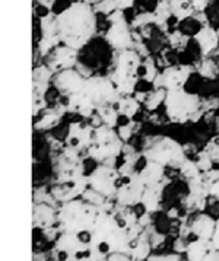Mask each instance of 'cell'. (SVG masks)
Instances as JSON below:
<instances>
[{
    "label": "cell",
    "instance_id": "cell-1",
    "mask_svg": "<svg viewBox=\"0 0 219 261\" xmlns=\"http://www.w3.org/2000/svg\"><path fill=\"white\" fill-rule=\"evenodd\" d=\"M56 23L60 41L79 51L94 38L96 13L94 8L85 2H73L66 11L56 16Z\"/></svg>",
    "mask_w": 219,
    "mask_h": 261
},
{
    "label": "cell",
    "instance_id": "cell-2",
    "mask_svg": "<svg viewBox=\"0 0 219 261\" xmlns=\"http://www.w3.org/2000/svg\"><path fill=\"white\" fill-rule=\"evenodd\" d=\"M101 213V209L86 200L75 199L64 201L62 209L57 213V222L63 232L78 233L82 230H92L95 222Z\"/></svg>",
    "mask_w": 219,
    "mask_h": 261
},
{
    "label": "cell",
    "instance_id": "cell-3",
    "mask_svg": "<svg viewBox=\"0 0 219 261\" xmlns=\"http://www.w3.org/2000/svg\"><path fill=\"white\" fill-rule=\"evenodd\" d=\"M142 56L135 48H129L115 53L113 72L110 74L111 81L117 86L121 96L135 95L139 82V69L142 64Z\"/></svg>",
    "mask_w": 219,
    "mask_h": 261
},
{
    "label": "cell",
    "instance_id": "cell-4",
    "mask_svg": "<svg viewBox=\"0 0 219 261\" xmlns=\"http://www.w3.org/2000/svg\"><path fill=\"white\" fill-rule=\"evenodd\" d=\"M165 114L173 124H186L190 121H198L202 114V102L198 94H191L186 89L168 91L165 102Z\"/></svg>",
    "mask_w": 219,
    "mask_h": 261
},
{
    "label": "cell",
    "instance_id": "cell-5",
    "mask_svg": "<svg viewBox=\"0 0 219 261\" xmlns=\"http://www.w3.org/2000/svg\"><path fill=\"white\" fill-rule=\"evenodd\" d=\"M123 146L125 142L118 136L115 128L100 125L95 128L92 143L88 147V155L103 165L115 167L117 159L123 155Z\"/></svg>",
    "mask_w": 219,
    "mask_h": 261
},
{
    "label": "cell",
    "instance_id": "cell-6",
    "mask_svg": "<svg viewBox=\"0 0 219 261\" xmlns=\"http://www.w3.org/2000/svg\"><path fill=\"white\" fill-rule=\"evenodd\" d=\"M143 156L146 161L157 162L162 167L180 168L181 164L187 159L186 150L176 139L169 136H158L145 147Z\"/></svg>",
    "mask_w": 219,
    "mask_h": 261
},
{
    "label": "cell",
    "instance_id": "cell-7",
    "mask_svg": "<svg viewBox=\"0 0 219 261\" xmlns=\"http://www.w3.org/2000/svg\"><path fill=\"white\" fill-rule=\"evenodd\" d=\"M84 94L91 99L95 108L117 105L121 95L110 76H91L86 77Z\"/></svg>",
    "mask_w": 219,
    "mask_h": 261
},
{
    "label": "cell",
    "instance_id": "cell-8",
    "mask_svg": "<svg viewBox=\"0 0 219 261\" xmlns=\"http://www.w3.org/2000/svg\"><path fill=\"white\" fill-rule=\"evenodd\" d=\"M107 21L110 23L104 35L107 44L115 51L133 48V32L130 31V25L126 21L125 12L117 9L114 13L107 16Z\"/></svg>",
    "mask_w": 219,
    "mask_h": 261
},
{
    "label": "cell",
    "instance_id": "cell-9",
    "mask_svg": "<svg viewBox=\"0 0 219 261\" xmlns=\"http://www.w3.org/2000/svg\"><path fill=\"white\" fill-rule=\"evenodd\" d=\"M120 178H121V174L118 168L101 164L88 175V181H89V187L92 190L98 191L107 199H111L117 194Z\"/></svg>",
    "mask_w": 219,
    "mask_h": 261
},
{
    "label": "cell",
    "instance_id": "cell-10",
    "mask_svg": "<svg viewBox=\"0 0 219 261\" xmlns=\"http://www.w3.org/2000/svg\"><path fill=\"white\" fill-rule=\"evenodd\" d=\"M194 72L190 64H171L167 66L162 72H159L152 84L154 89H165V91H178L184 89L191 73Z\"/></svg>",
    "mask_w": 219,
    "mask_h": 261
},
{
    "label": "cell",
    "instance_id": "cell-11",
    "mask_svg": "<svg viewBox=\"0 0 219 261\" xmlns=\"http://www.w3.org/2000/svg\"><path fill=\"white\" fill-rule=\"evenodd\" d=\"M146 186L139 178L137 174L133 175H121L118 190L115 194V201L123 207H135L142 203Z\"/></svg>",
    "mask_w": 219,
    "mask_h": 261
},
{
    "label": "cell",
    "instance_id": "cell-12",
    "mask_svg": "<svg viewBox=\"0 0 219 261\" xmlns=\"http://www.w3.org/2000/svg\"><path fill=\"white\" fill-rule=\"evenodd\" d=\"M56 250L62 255L63 261L66 258L92 261V247L84 244L76 233L63 232L56 241Z\"/></svg>",
    "mask_w": 219,
    "mask_h": 261
},
{
    "label": "cell",
    "instance_id": "cell-13",
    "mask_svg": "<svg viewBox=\"0 0 219 261\" xmlns=\"http://www.w3.org/2000/svg\"><path fill=\"white\" fill-rule=\"evenodd\" d=\"M85 82H86V79L75 69H69V70H64L60 73H56L53 77V86L57 89L59 94L62 96H66V98L82 94Z\"/></svg>",
    "mask_w": 219,
    "mask_h": 261
},
{
    "label": "cell",
    "instance_id": "cell-14",
    "mask_svg": "<svg viewBox=\"0 0 219 261\" xmlns=\"http://www.w3.org/2000/svg\"><path fill=\"white\" fill-rule=\"evenodd\" d=\"M95 127L88 121H72L67 128V136H66V143L67 146L81 150V149H88L92 143L94 139Z\"/></svg>",
    "mask_w": 219,
    "mask_h": 261
},
{
    "label": "cell",
    "instance_id": "cell-15",
    "mask_svg": "<svg viewBox=\"0 0 219 261\" xmlns=\"http://www.w3.org/2000/svg\"><path fill=\"white\" fill-rule=\"evenodd\" d=\"M78 56H79L78 50H75L72 47H67L64 44H60L48 56L47 66L50 67V70L54 74L60 73V72H64V70L73 69L76 66Z\"/></svg>",
    "mask_w": 219,
    "mask_h": 261
},
{
    "label": "cell",
    "instance_id": "cell-16",
    "mask_svg": "<svg viewBox=\"0 0 219 261\" xmlns=\"http://www.w3.org/2000/svg\"><path fill=\"white\" fill-rule=\"evenodd\" d=\"M187 261H218L219 251L215 248L212 240L194 238L187 244Z\"/></svg>",
    "mask_w": 219,
    "mask_h": 261
},
{
    "label": "cell",
    "instance_id": "cell-17",
    "mask_svg": "<svg viewBox=\"0 0 219 261\" xmlns=\"http://www.w3.org/2000/svg\"><path fill=\"white\" fill-rule=\"evenodd\" d=\"M193 40L200 48V53L203 57H210L215 51L219 50V35L216 30L212 27H202L194 35Z\"/></svg>",
    "mask_w": 219,
    "mask_h": 261
},
{
    "label": "cell",
    "instance_id": "cell-18",
    "mask_svg": "<svg viewBox=\"0 0 219 261\" xmlns=\"http://www.w3.org/2000/svg\"><path fill=\"white\" fill-rule=\"evenodd\" d=\"M190 235L200 240H212L216 228V220L206 213H199L190 222Z\"/></svg>",
    "mask_w": 219,
    "mask_h": 261
},
{
    "label": "cell",
    "instance_id": "cell-19",
    "mask_svg": "<svg viewBox=\"0 0 219 261\" xmlns=\"http://www.w3.org/2000/svg\"><path fill=\"white\" fill-rule=\"evenodd\" d=\"M66 110H67V113L81 115L85 120H91L94 117L95 113H96L95 105L91 102V99L84 92L67 98V101H66Z\"/></svg>",
    "mask_w": 219,
    "mask_h": 261
},
{
    "label": "cell",
    "instance_id": "cell-20",
    "mask_svg": "<svg viewBox=\"0 0 219 261\" xmlns=\"http://www.w3.org/2000/svg\"><path fill=\"white\" fill-rule=\"evenodd\" d=\"M137 175L143 181L146 187L162 184V182L168 181L165 177V167L159 165L157 162H152V161H146L142 168L139 169Z\"/></svg>",
    "mask_w": 219,
    "mask_h": 261
},
{
    "label": "cell",
    "instance_id": "cell-21",
    "mask_svg": "<svg viewBox=\"0 0 219 261\" xmlns=\"http://www.w3.org/2000/svg\"><path fill=\"white\" fill-rule=\"evenodd\" d=\"M168 181L157 186H149L145 188L143 197H142V206L145 207L148 213H155L161 209V203H162V196H164V188L167 186Z\"/></svg>",
    "mask_w": 219,
    "mask_h": 261
},
{
    "label": "cell",
    "instance_id": "cell-22",
    "mask_svg": "<svg viewBox=\"0 0 219 261\" xmlns=\"http://www.w3.org/2000/svg\"><path fill=\"white\" fill-rule=\"evenodd\" d=\"M168 2H169V8H171V12H173V16L180 23L193 18L194 13H196V9H194L191 0H168Z\"/></svg>",
    "mask_w": 219,
    "mask_h": 261
},
{
    "label": "cell",
    "instance_id": "cell-23",
    "mask_svg": "<svg viewBox=\"0 0 219 261\" xmlns=\"http://www.w3.org/2000/svg\"><path fill=\"white\" fill-rule=\"evenodd\" d=\"M56 220L54 210L47 204H37L34 207V226L35 228H50Z\"/></svg>",
    "mask_w": 219,
    "mask_h": 261
},
{
    "label": "cell",
    "instance_id": "cell-24",
    "mask_svg": "<svg viewBox=\"0 0 219 261\" xmlns=\"http://www.w3.org/2000/svg\"><path fill=\"white\" fill-rule=\"evenodd\" d=\"M140 107H142V102H139V101L136 99L135 95L121 96L120 101L115 105L118 114L123 115V117H127V118H132V120H133L136 117V114L140 111Z\"/></svg>",
    "mask_w": 219,
    "mask_h": 261
},
{
    "label": "cell",
    "instance_id": "cell-25",
    "mask_svg": "<svg viewBox=\"0 0 219 261\" xmlns=\"http://www.w3.org/2000/svg\"><path fill=\"white\" fill-rule=\"evenodd\" d=\"M158 73H159V72H158L157 62L154 60L152 56H146L145 60H142L140 69H139V77L143 79V81L148 82L149 85H152L155 82Z\"/></svg>",
    "mask_w": 219,
    "mask_h": 261
},
{
    "label": "cell",
    "instance_id": "cell-26",
    "mask_svg": "<svg viewBox=\"0 0 219 261\" xmlns=\"http://www.w3.org/2000/svg\"><path fill=\"white\" fill-rule=\"evenodd\" d=\"M151 250H152V245L149 240L143 238V235L140 237V240L137 241L135 247L130 250L129 255L132 261H148V258L151 257Z\"/></svg>",
    "mask_w": 219,
    "mask_h": 261
},
{
    "label": "cell",
    "instance_id": "cell-27",
    "mask_svg": "<svg viewBox=\"0 0 219 261\" xmlns=\"http://www.w3.org/2000/svg\"><path fill=\"white\" fill-rule=\"evenodd\" d=\"M154 16H155V25L165 28L168 27V22L173 18V12L169 8V2L164 0V2H158L154 11Z\"/></svg>",
    "mask_w": 219,
    "mask_h": 261
},
{
    "label": "cell",
    "instance_id": "cell-28",
    "mask_svg": "<svg viewBox=\"0 0 219 261\" xmlns=\"http://www.w3.org/2000/svg\"><path fill=\"white\" fill-rule=\"evenodd\" d=\"M60 123V115L57 114L56 111H48V113H44L40 117V120H35L34 123V128L37 132H47V130H52L56 125Z\"/></svg>",
    "mask_w": 219,
    "mask_h": 261
},
{
    "label": "cell",
    "instance_id": "cell-29",
    "mask_svg": "<svg viewBox=\"0 0 219 261\" xmlns=\"http://www.w3.org/2000/svg\"><path fill=\"white\" fill-rule=\"evenodd\" d=\"M167 92L168 91H165V89H152L151 92H148L145 102H143L146 110L148 111H155V110H158L159 105H164L165 98H167Z\"/></svg>",
    "mask_w": 219,
    "mask_h": 261
},
{
    "label": "cell",
    "instance_id": "cell-30",
    "mask_svg": "<svg viewBox=\"0 0 219 261\" xmlns=\"http://www.w3.org/2000/svg\"><path fill=\"white\" fill-rule=\"evenodd\" d=\"M96 114L100 115L103 125L115 128L117 124H118V117H120V114H118V111H117L115 105H111V107H104V108H98V110H96Z\"/></svg>",
    "mask_w": 219,
    "mask_h": 261
},
{
    "label": "cell",
    "instance_id": "cell-31",
    "mask_svg": "<svg viewBox=\"0 0 219 261\" xmlns=\"http://www.w3.org/2000/svg\"><path fill=\"white\" fill-rule=\"evenodd\" d=\"M203 178L208 186L209 196L215 197L219 201V168H213L209 172H205Z\"/></svg>",
    "mask_w": 219,
    "mask_h": 261
},
{
    "label": "cell",
    "instance_id": "cell-32",
    "mask_svg": "<svg viewBox=\"0 0 219 261\" xmlns=\"http://www.w3.org/2000/svg\"><path fill=\"white\" fill-rule=\"evenodd\" d=\"M168 41L173 50H180V48H186L187 47L188 41H190V37L187 34L181 31V30H174L173 32L168 34Z\"/></svg>",
    "mask_w": 219,
    "mask_h": 261
},
{
    "label": "cell",
    "instance_id": "cell-33",
    "mask_svg": "<svg viewBox=\"0 0 219 261\" xmlns=\"http://www.w3.org/2000/svg\"><path fill=\"white\" fill-rule=\"evenodd\" d=\"M178 169H180V174L186 178L187 181H191V179H194V178H198L202 175V171L199 169V167L196 165V162L191 161V159H188V158L181 164V167L178 168Z\"/></svg>",
    "mask_w": 219,
    "mask_h": 261
},
{
    "label": "cell",
    "instance_id": "cell-34",
    "mask_svg": "<svg viewBox=\"0 0 219 261\" xmlns=\"http://www.w3.org/2000/svg\"><path fill=\"white\" fill-rule=\"evenodd\" d=\"M54 73L50 70L48 66H40L34 69V84L50 85L53 82Z\"/></svg>",
    "mask_w": 219,
    "mask_h": 261
},
{
    "label": "cell",
    "instance_id": "cell-35",
    "mask_svg": "<svg viewBox=\"0 0 219 261\" xmlns=\"http://www.w3.org/2000/svg\"><path fill=\"white\" fill-rule=\"evenodd\" d=\"M203 150H205V152H206V155L212 159V162H213V164L219 165V135L218 136L212 137L208 143L205 145Z\"/></svg>",
    "mask_w": 219,
    "mask_h": 261
},
{
    "label": "cell",
    "instance_id": "cell-36",
    "mask_svg": "<svg viewBox=\"0 0 219 261\" xmlns=\"http://www.w3.org/2000/svg\"><path fill=\"white\" fill-rule=\"evenodd\" d=\"M92 8H94L95 13H100L104 16H110L111 13H114L118 9L115 0H101L100 3H96Z\"/></svg>",
    "mask_w": 219,
    "mask_h": 261
},
{
    "label": "cell",
    "instance_id": "cell-37",
    "mask_svg": "<svg viewBox=\"0 0 219 261\" xmlns=\"http://www.w3.org/2000/svg\"><path fill=\"white\" fill-rule=\"evenodd\" d=\"M218 72V67L215 66L213 60H210L209 57H203V60L200 63V67H199V73L205 77H215Z\"/></svg>",
    "mask_w": 219,
    "mask_h": 261
},
{
    "label": "cell",
    "instance_id": "cell-38",
    "mask_svg": "<svg viewBox=\"0 0 219 261\" xmlns=\"http://www.w3.org/2000/svg\"><path fill=\"white\" fill-rule=\"evenodd\" d=\"M194 162H196V165L199 167V169L202 171V174H205V172H209L210 169H213V162H212V159L206 155V152L205 150H202V152H199L198 156L194 159Z\"/></svg>",
    "mask_w": 219,
    "mask_h": 261
},
{
    "label": "cell",
    "instance_id": "cell-39",
    "mask_svg": "<svg viewBox=\"0 0 219 261\" xmlns=\"http://www.w3.org/2000/svg\"><path fill=\"white\" fill-rule=\"evenodd\" d=\"M117 133H118V136L121 137V140L123 142H129L132 136H133V133H135V121H132L130 124H126V125H120V127H117Z\"/></svg>",
    "mask_w": 219,
    "mask_h": 261
},
{
    "label": "cell",
    "instance_id": "cell-40",
    "mask_svg": "<svg viewBox=\"0 0 219 261\" xmlns=\"http://www.w3.org/2000/svg\"><path fill=\"white\" fill-rule=\"evenodd\" d=\"M34 15H35V16H37V18L41 21V19H44V18H48L50 15H53L52 8L35 3V5H34Z\"/></svg>",
    "mask_w": 219,
    "mask_h": 261
},
{
    "label": "cell",
    "instance_id": "cell-41",
    "mask_svg": "<svg viewBox=\"0 0 219 261\" xmlns=\"http://www.w3.org/2000/svg\"><path fill=\"white\" fill-rule=\"evenodd\" d=\"M148 261H180V255L178 254H161V255L151 254Z\"/></svg>",
    "mask_w": 219,
    "mask_h": 261
},
{
    "label": "cell",
    "instance_id": "cell-42",
    "mask_svg": "<svg viewBox=\"0 0 219 261\" xmlns=\"http://www.w3.org/2000/svg\"><path fill=\"white\" fill-rule=\"evenodd\" d=\"M191 2H193V6L196 9V13H202L208 9L212 0H191Z\"/></svg>",
    "mask_w": 219,
    "mask_h": 261
},
{
    "label": "cell",
    "instance_id": "cell-43",
    "mask_svg": "<svg viewBox=\"0 0 219 261\" xmlns=\"http://www.w3.org/2000/svg\"><path fill=\"white\" fill-rule=\"evenodd\" d=\"M107 261H132V258L126 252H113L107 257Z\"/></svg>",
    "mask_w": 219,
    "mask_h": 261
},
{
    "label": "cell",
    "instance_id": "cell-44",
    "mask_svg": "<svg viewBox=\"0 0 219 261\" xmlns=\"http://www.w3.org/2000/svg\"><path fill=\"white\" fill-rule=\"evenodd\" d=\"M115 3H117V8L123 12L132 9L135 6V0H115Z\"/></svg>",
    "mask_w": 219,
    "mask_h": 261
},
{
    "label": "cell",
    "instance_id": "cell-45",
    "mask_svg": "<svg viewBox=\"0 0 219 261\" xmlns=\"http://www.w3.org/2000/svg\"><path fill=\"white\" fill-rule=\"evenodd\" d=\"M187 244L184 242V238H183V237H180V238L176 241V245H174V248H176V251H177V252H186V250H187Z\"/></svg>",
    "mask_w": 219,
    "mask_h": 261
},
{
    "label": "cell",
    "instance_id": "cell-46",
    "mask_svg": "<svg viewBox=\"0 0 219 261\" xmlns=\"http://www.w3.org/2000/svg\"><path fill=\"white\" fill-rule=\"evenodd\" d=\"M212 242H213L215 248L219 251V219L216 220V228H215L213 237H212Z\"/></svg>",
    "mask_w": 219,
    "mask_h": 261
},
{
    "label": "cell",
    "instance_id": "cell-47",
    "mask_svg": "<svg viewBox=\"0 0 219 261\" xmlns=\"http://www.w3.org/2000/svg\"><path fill=\"white\" fill-rule=\"evenodd\" d=\"M151 223V213H148L146 212L143 216H139V225L143 228V226H148Z\"/></svg>",
    "mask_w": 219,
    "mask_h": 261
},
{
    "label": "cell",
    "instance_id": "cell-48",
    "mask_svg": "<svg viewBox=\"0 0 219 261\" xmlns=\"http://www.w3.org/2000/svg\"><path fill=\"white\" fill-rule=\"evenodd\" d=\"M34 2H35V3H38V5H44V6H48V8H52L56 0H34Z\"/></svg>",
    "mask_w": 219,
    "mask_h": 261
},
{
    "label": "cell",
    "instance_id": "cell-49",
    "mask_svg": "<svg viewBox=\"0 0 219 261\" xmlns=\"http://www.w3.org/2000/svg\"><path fill=\"white\" fill-rule=\"evenodd\" d=\"M168 218H171V219H174V218H178V210L177 209L168 210Z\"/></svg>",
    "mask_w": 219,
    "mask_h": 261
},
{
    "label": "cell",
    "instance_id": "cell-50",
    "mask_svg": "<svg viewBox=\"0 0 219 261\" xmlns=\"http://www.w3.org/2000/svg\"><path fill=\"white\" fill-rule=\"evenodd\" d=\"M216 32H218V35H219V27H218V30H216Z\"/></svg>",
    "mask_w": 219,
    "mask_h": 261
},
{
    "label": "cell",
    "instance_id": "cell-51",
    "mask_svg": "<svg viewBox=\"0 0 219 261\" xmlns=\"http://www.w3.org/2000/svg\"><path fill=\"white\" fill-rule=\"evenodd\" d=\"M158 2H164V0H158Z\"/></svg>",
    "mask_w": 219,
    "mask_h": 261
},
{
    "label": "cell",
    "instance_id": "cell-52",
    "mask_svg": "<svg viewBox=\"0 0 219 261\" xmlns=\"http://www.w3.org/2000/svg\"><path fill=\"white\" fill-rule=\"evenodd\" d=\"M69 2H73V0H69Z\"/></svg>",
    "mask_w": 219,
    "mask_h": 261
},
{
    "label": "cell",
    "instance_id": "cell-53",
    "mask_svg": "<svg viewBox=\"0 0 219 261\" xmlns=\"http://www.w3.org/2000/svg\"><path fill=\"white\" fill-rule=\"evenodd\" d=\"M218 261H219V257H218Z\"/></svg>",
    "mask_w": 219,
    "mask_h": 261
},
{
    "label": "cell",
    "instance_id": "cell-54",
    "mask_svg": "<svg viewBox=\"0 0 219 261\" xmlns=\"http://www.w3.org/2000/svg\"><path fill=\"white\" fill-rule=\"evenodd\" d=\"M218 128H219V125H218Z\"/></svg>",
    "mask_w": 219,
    "mask_h": 261
}]
</instances>
